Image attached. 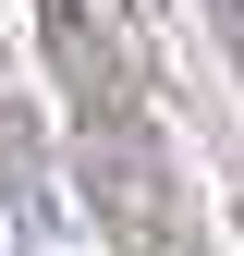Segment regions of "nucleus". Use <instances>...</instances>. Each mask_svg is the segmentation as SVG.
I'll return each mask as SVG.
<instances>
[{"mask_svg":"<svg viewBox=\"0 0 244 256\" xmlns=\"http://www.w3.org/2000/svg\"><path fill=\"white\" fill-rule=\"evenodd\" d=\"M37 49H49V74H61V98H74L86 134H122L134 122V61H122V37L86 0H37Z\"/></svg>","mask_w":244,"mask_h":256,"instance_id":"1","label":"nucleus"},{"mask_svg":"<svg viewBox=\"0 0 244 256\" xmlns=\"http://www.w3.org/2000/svg\"><path fill=\"white\" fill-rule=\"evenodd\" d=\"M86 196H98L110 244L171 256V158L146 146V122H122V134H86Z\"/></svg>","mask_w":244,"mask_h":256,"instance_id":"2","label":"nucleus"}]
</instances>
